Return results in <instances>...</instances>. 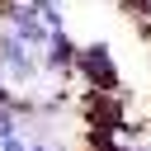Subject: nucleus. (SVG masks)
<instances>
[{"label": "nucleus", "instance_id": "nucleus-1", "mask_svg": "<svg viewBox=\"0 0 151 151\" xmlns=\"http://www.w3.org/2000/svg\"><path fill=\"white\" fill-rule=\"evenodd\" d=\"M76 76H85V85L94 94H113L118 90V61L109 42H85L76 52Z\"/></svg>", "mask_w": 151, "mask_h": 151}, {"label": "nucleus", "instance_id": "nucleus-2", "mask_svg": "<svg viewBox=\"0 0 151 151\" xmlns=\"http://www.w3.org/2000/svg\"><path fill=\"white\" fill-rule=\"evenodd\" d=\"M0 66L9 71V80H19V85H28V80H38V52L33 47H24L14 33H0Z\"/></svg>", "mask_w": 151, "mask_h": 151}, {"label": "nucleus", "instance_id": "nucleus-3", "mask_svg": "<svg viewBox=\"0 0 151 151\" xmlns=\"http://www.w3.org/2000/svg\"><path fill=\"white\" fill-rule=\"evenodd\" d=\"M76 38H66V28L61 33H52V42L42 47V57H38V66H42V76H66V71H76Z\"/></svg>", "mask_w": 151, "mask_h": 151}, {"label": "nucleus", "instance_id": "nucleus-4", "mask_svg": "<svg viewBox=\"0 0 151 151\" xmlns=\"http://www.w3.org/2000/svg\"><path fill=\"white\" fill-rule=\"evenodd\" d=\"M14 132H19V109L0 104V137H14Z\"/></svg>", "mask_w": 151, "mask_h": 151}, {"label": "nucleus", "instance_id": "nucleus-5", "mask_svg": "<svg viewBox=\"0 0 151 151\" xmlns=\"http://www.w3.org/2000/svg\"><path fill=\"white\" fill-rule=\"evenodd\" d=\"M0 151H28V142L14 132V137H0Z\"/></svg>", "mask_w": 151, "mask_h": 151}, {"label": "nucleus", "instance_id": "nucleus-6", "mask_svg": "<svg viewBox=\"0 0 151 151\" xmlns=\"http://www.w3.org/2000/svg\"><path fill=\"white\" fill-rule=\"evenodd\" d=\"M28 151H57V146H47V142H28Z\"/></svg>", "mask_w": 151, "mask_h": 151}]
</instances>
